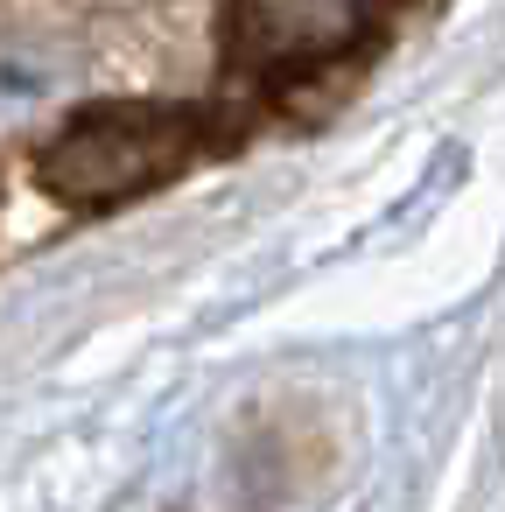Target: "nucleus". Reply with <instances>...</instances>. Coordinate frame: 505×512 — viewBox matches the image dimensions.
Listing matches in <instances>:
<instances>
[{"mask_svg":"<svg viewBox=\"0 0 505 512\" xmlns=\"http://www.w3.org/2000/svg\"><path fill=\"white\" fill-rule=\"evenodd\" d=\"M218 141V120L204 106H155V99H113V106H85L71 113L36 176L57 204L71 211H113L148 197L155 183H176L204 148Z\"/></svg>","mask_w":505,"mask_h":512,"instance_id":"obj_1","label":"nucleus"},{"mask_svg":"<svg viewBox=\"0 0 505 512\" xmlns=\"http://www.w3.org/2000/svg\"><path fill=\"white\" fill-rule=\"evenodd\" d=\"M372 29V0H232L225 8V71L239 85L281 92L351 57Z\"/></svg>","mask_w":505,"mask_h":512,"instance_id":"obj_2","label":"nucleus"}]
</instances>
